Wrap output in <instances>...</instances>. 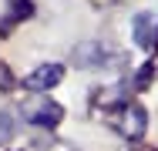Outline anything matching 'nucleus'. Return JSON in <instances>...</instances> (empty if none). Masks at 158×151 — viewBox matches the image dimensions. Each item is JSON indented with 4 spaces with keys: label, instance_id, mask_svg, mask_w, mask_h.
Wrapping results in <instances>:
<instances>
[{
    "label": "nucleus",
    "instance_id": "f257e3e1",
    "mask_svg": "<svg viewBox=\"0 0 158 151\" xmlns=\"http://www.w3.org/2000/svg\"><path fill=\"white\" fill-rule=\"evenodd\" d=\"M111 128L121 134V138H131L138 141L148 128V118H145V108L141 104H121L114 114H111Z\"/></svg>",
    "mask_w": 158,
    "mask_h": 151
},
{
    "label": "nucleus",
    "instance_id": "f03ea898",
    "mask_svg": "<svg viewBox=\"0 0 158 151\" xmlns=\"http://www.w3.org/2000/svg\"><path fill=\"white\" fill-rule=\"evenodd\" d=\"M111 60V47L101 40H84L74 47V64L77 67H104Z\"/></svg>",
    "mask_w": 158,
    "mask_h": 151
},
{
    "label": "nucleus",
    "instance_id": "7ed1b4c3",
    "mask_svg": "<svg viewBox=\"0 0 158 151\" xmlns=\"http://www.w3.org/2000/svg\"><path fill=\"white\" fill-rule=\"evenodd\" d=\"M135 44L138 47H155V37H158V14L155 10H141L138 17H135Z\"/></svg>",
    "mask_w": 158,
    "mask_h": 151
},
{
    "label": "nucleus",
    "instance_id": "20e7f679",
    "mask_svg": "<svg viewBox=\"0 0 158 151\" xmlns=\"http://www.w3.org/2000/svg\"><path fill=\"white\" fill-rule=\"evenodd\" d=\"M24 118L31 124H40V128H54L61 121V108L51 104V101H37V104H24Z\"/></svg>",
    "mask_w": 158,
    "mask_h": 151
},
{
    "label": "nucleus",
    "instance_id": "39448f33",
    "mask_svg": "<svg viewBox=\"0 0 158 151\" xmlns=\"http://www.w3.org/2000/svg\"><path fill=\"white\" fill-rule=\"evenodd\" d=\"M61 77H64V67H61V64H44V67H37V71L27 74L24 84H27L31 91H47V88H54Z\"/></svg>",
    "mask_w": 158,
    "mask_h": 151
},
{
    "label": "nucleus",
    "instance_id": "423d86ee",
    "mask_svg": "<svg viewBox=\"0 0 158 151\" xmlns=\"http://www.w3.org/2000/svg\"><path fill=\"white\" fill-rule=\"evenodd\" d=\"M10 131H14V118L3 111V114H0V141H7V138H10Z\"/></svg>",
    "mask_w": 158,
    "mask_h": 151
},
{
    "label": "nucleus",
    "instance_id": "0eeeda50",
    "mask_svg": "<svg viewBox=\"0 0 158 151\" xmlns=\"http://www.w3.org/2000/svg\"><path fill=\"white\" fill-rule=\"evenodd\" d=\"M0 88H10V74H7L3 64H0Z\"/></svg>",
    "mask_w": 158,
    "mask_h": 151
}]
</instances>
